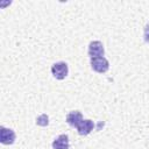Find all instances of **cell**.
<instances>
[{"label": "cell", "instance_id": "cell-9", "mask_svg": "<svg viewBox=\"0 0 149 149\" xmlns=\"http://www.w3.org/2000/svg\"><path fill=\"white\" fill-rule=\"evenodd\" d=\"M148 35H149V24L146 26V34H144V41L146 42H149L148 41Z\"/></svg>", "mask_w": 149, "mask_h": 149}, {"label": "cell", "instance_id": "cell-7", "mask_svg": "<svg viewBox=\"0 0 149 149\" xmlns=\"http://www.w3.org/2000/svg\"><path fill=\"white\" fill-rule=\"evenodd\" d=\"M83 121V115L79 111H72L66 115V122L71 126V127H78L79 123Z\"/></svg>", "mask_w": 149, "mask_h": 149}, {"label": "cell", "instance_id": "cell-8", "mask_svg": "<svg viewBox=\"0 0 149 149\" xmlns=\"http://www.w3.org/2000/svg\"><path fill=\"white\" fill-rule=\"evenodd\" d=\"M36 123H37L38 126H47V125L49 123V118H48V115H45V114L40 115V116L37 118V120H36Z\"/></svg>", "mask_w": 149, "mask_h": 149}, {"label": "cell", "instance_id": "cell-1", "mask_svg": "<svg viewBox=\"0 0 149 149\" xmlns=\"http://www.w3.org/2000/svg\"><path fill=\"white\" fill-rule=\"evenodd\" d=\"M68 72H69V68L65 62H57L51 66V73L58 80L64 79L68 76Z\"/></svg>", "mask_w": 149, "mask_h": 149}, {"label": "cell", "instance_id": "cell-5", "mask_svg": "<svg viewBox=\"0 0 149 149\" xmlns=\"http://www.w3.org/2000/svg\"><path fill=\"white\" fill-rule=\"evenodd\" d=\"M93 128H94V122L90 119H86V120H83L79 123V126L77 127V130H78L79 135L85 136V135H88L93 130Z\"/></svg>", "mask_w": 149, "mask_h": 149}, {"label": "cell", "instance_id": "cell-2", "mask_svg": "<svg viewBox=\"0 0 149 149\" xmlns=\"http://www.w3.org/2000/svg\"><path fill=\"white\" fill-rule=\"evenodd\" d=\"M91 68L95 72L104 73L109 69V63L104 56L102 57H95V58H91Z\"/></svg>", "mask_w": 149, "mask_h": 149}, {"label": "cell", "instance_id": "cell-6", "mask_svg": "<svg viewBox=\"0 0 149 149\" xmlns=\"http://www.w3.org/2000/svg\"><path fill=\"white\" fill-rule=\"evenodd\" d=\"M69 147H70V142H69V136L66 134H61L52 142L54 149H69Z\"/></svg>", "mask_w": 149, "mask_h": 149}, {"label": "cell", "instance_id": "cell-4", "mask_svg": "<svg viewBox=\"0 0 149 149\" xmlns=\"http://www.w3.org/2000/svg\"><path fill=\"white\" fill-rule=\"evenodd\" d=\"M0 141L2 144H12L15 141V133L10 128L0 127Z\"/></svg>", "mask_w": 149, "mask_h": 149}, {"label": "cell", "instance_id": "cell-3", "mask_svg": "<svg viewBox=\"0 0 149 149\" xmlns=\"http://www.w3.org/2000/svg\"><path fill=\"white\" fill-rule=\"evenodd\" d=\"M104 45L100 41H93L88 44V56L91 58L95 57H102L104 56Z\"/></svg>", "mask_w": 149, "mask_h": 149}]
</instances>
